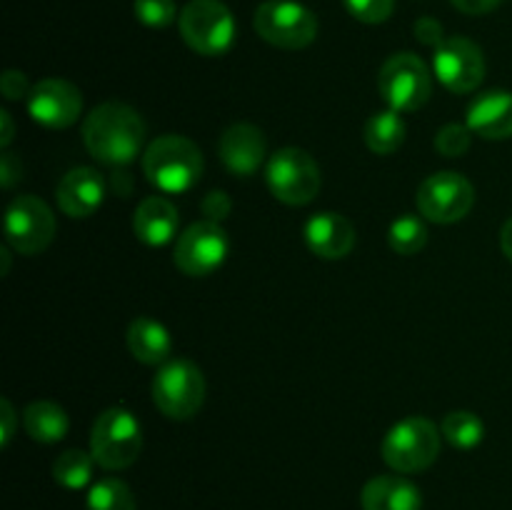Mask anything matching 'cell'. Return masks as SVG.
I'll list each match as a JSON object with an SVG mask.
<instances>
[{
  "instance_id": "cell-38",
  "label": "cell",
  "mask_w": 512,
  "mask_h": 510,
  "mask_svg": "<svg viewBox=\"0 0 512 510\" xmlns=\"http://www.w3.org/2000/svg\"><path fill=\"white\" fill-rule=\"evenodd\" d=\"M0 120H3V135H0V145H3V148H8L10 140H13V120H10L8 110H3V113H0Z\"/></svg>"
},
{
  "instance_id": "cell-2",
  "label": "cell",
  "mask_w": 512,
  "mask_h": 510,
  "mask_svg": "<svg viewBox=\"0 0 512 510\" xmlns=\"http://www.w3.org/2000/svg\"><path fill=\"white\" fill-rule=\"evenodd\" d=\"M143 170L163 193H185L203 175V153L183 135H160L145 148Z\"/></svg>"
},
{
  "instance_id": "cell-36",
  "label": "cell",
  "mask_w": 512,
  "mask_h": 510,
  "mask_svg": "<svg viewBox=\"0 0 512 510\" xmlns=\"http://www.w3.org/2000/svg\"><path fill=\"white\" fill-rule=\"evenodd\" d=\"M0 423H3V430H0V443H3L5 448V445L10 443V438H13V430H15V410L8 398L0 400Z\"/></svg>"
},
{
  "instance_id": "cell-31",
  "label": "cell",
  "mask_w": 512,
  "mask_h": 510,
  "mask_svg": "<svg viewBox=\"0 0 512 510\" xmlns=\"http://www.w3.org/2000/svg\"><path fill=\"white\" fill-rule=\"evenodd\" d=\"M203 213L208 215V220H213V223H220L223 218H228L230 215V208H233V203H230L228 193H223V190H213V193H208L203 198Z\"/></svg>"
},
{
  "instance_id": "cell-13",
  "label": "cell",
  "mask_w": 512,
  "mask_h": 510,
  "mask_svg": "<svg viewBox=\"0 0 512 510\" xmlns=\"http://www.w3.org/2000/svg\"><path fill=\"white\" fill-rule=\"evenodd\" d=\"M433 73L438 75L440 83L455 95L473 93L485 78V58L483 50L468 38H445L435 48L433 55Z\"/></svg>"
},
{
  "instance_id": "cell-21",
  "label": "cell",
  "mask_w": 512,
  "mask_h": 510,
  "mask_svg": "<svg viewBox=\"0 0 512 510\" xmlns=\"http://www.w3.org/2000/svg\"><path fill=\"white\" fill-rule=\"evenodd\" d=\"M125 340H128V350L133 353V358L145 365L168 363L170 350H173V338H170L168 328L145 315L130 323Z\"/></svg>"
},
{
  "instance_id": "cell-33",
  "label": "cell",
  "mask_w": 512,
  "mask_h": 510,
  "mask_svg": "<svg viewBox=\"0 0 512 510\" xmlns=\"http://www.w3.org/2000/svg\"><path fill=\"white\" fill-rule=\"evenodd\" d=\"M413 30H415V38H418L423 45H430V48H438V45L445 40L443 25H440L435 18H420Z\"/></svg>"
},
{
  "instance_id": "cell-29",
  "label": "cell",
  "mask_w": 512,
  "mask_h": 510,
  "mask_svg": "<svg viewBox=\"0 0 512 510\" xmlns=\"http://www.w3.org/2000/svg\"><path fill=\"white\" fill-rule=\"evenodd\" d=\"M470 138H473V130L468 125L460 123H450L443 125L435 135V150L445 158H460V155L468 153L470 148Z\"/></svg>"
},
{
  "instance_id": "cell-34",
  "label": "cell",
  "mask_w": 512,
  "mask_h": 510,
  "mask_svg": "<svg viewBox=\"0 0 512 510\" xmlns=\"http://www.w3.org/2000/svg\"><path fill=\"white\" fill-rule=\"evenodd\" d=\"M20 173H23L20 160L13 153H3V158H0V183H3V188H13L20 180Z\"/></svg>"
},
{
  "instance_id": "cell-18",
  "label": "cell",
  "mask_w": 512,
  "mask_h": 510,
  "mask_svg": "<svg viewBox=\"0 0 512 510\" xmlns=\"http://www.w3.org/2000/svg\"><path fill=\"white\" fill-rule=\"evenodd\" d=\"M465 125L488 140H505L512 135V93L490 90L475 98L468 108Z\"/></svg>"
},
{
  "instance_id": "cell-30",
  "label": "cell",
  "mask_w": 512,
  "mask_h": 510,
  "mask_svg": "<svg viewBox=\"0 0 512 510\" xmlns=\"http://www.w3.org/2000/svg\"><path fill=\"white\" fill-rule=\"evenodd\" d=\"M348 13L360 23H385L393 15L395 0H343Z\"/></svg>"
},
{
  "instance_id": "cell-3",
  "label": "cell",
  "mask_w": 512,
  "mask_h": 510,
  "mask_svg": "<svg viewBox=\"0 0 512 510\" xmlns=\"http://www.w3.org/2000/svg\"><path fill=\"white\" fill-rule=\"evenodd\" d=\"M143 450V428L125 408H108L98 415L90 433V453L105 470H123L138 460Z\"/></svg>"
},
{
  "instance_id": "cell-25",
  "label": "cell",
  "mask_w": 512,
  "mask_h": 510,
  "mask_svg": "<svg viewBox=\"0 0 512 510\" xmlns=\"http://www.w3.org/2000/svg\"><path fill=\"white\" fill-rule=\"evenodd\" d=\"M93 453L85 450H65L58 460L53 463V478L55 483L63 485L68 490H83L93 478Z\"/></svg>"
},
{
  "instance_id": "cell-12",
  "label": "cell",
  "mask_w": 512,
  "mask_h": 510,
  "mask_svg": "<svg viewBox=\"0 0 512 510\" xmlns=\"http://www.w3.org/2000/svg\"><path fill=\"white\" fill-rule=\"evenodd\" d=\"M228 235L220 228V223L213 220H198V223L188 225L183 233L178 235L175 243V265L183 270L190 278H205V275L215 273L220 265L228 258Z\"/></svg>"
},
{
  "instance_id": "cell-15",
  "label": "cell",
  "mask_w": 512,
  "mask_h": 510,
  "mask_svg": "<svg viewBox=\"0 0 512 510\" xmlns=\"http://www.w3.org/2000/svg\"><path fill=\"white\" fill-rule=\"evenodd\" d=\"M60 210L68 218H90L103 205L105 180L95 168H73L55 190Z\"/></svg>"
},
{
  "instance_id": "cell-27",
  "label": "cell",
  "mask_w": 512,
  "mask_h": 510,
  "mask_svg": "<svg viewBox=\"0 0 512 510\" xmlns=\"http://www.w3.org/2000/svg\"><path fill=\"white\" fill-rule=\"evenodd\" d=\"M388 243L395 253L400 255H415L425 248L428 243V228H425V220L418 215H400L398 220H393L388 230Z\"/></svg>"
},
{
  "instance_id": "cell-1",
  "label": "cell",
  "mask_w": 512,
  "mask_h": 510,
  "mask_svg": "<svg viewBox=\"0 0 512 510\" xmlns=\"http://www.w3.org/2000/svg\"><path fill=\"white\" fill-rule=\"evenodd\" d=\"M145 140V123L125 103H103L83 120V143L95 160L105 165H128L138 158Z\"/></svg>"
},
{
  "instance_id": "cell-5",
  "label": "cell",
  "mask_w": 512,
  "mask_h": 510,
  "mask_svg": "<svg viewBox=\"0 0 512 510\" xmlns=\"http://www.w3.org/2000/svg\"><path fill=\"white\" fill-rule=\"evenodd\" d=\"M178 28L188 48L208 58L228 53L235 40V18L220 0H190L180 10Z\"/></svg>"
},
{
  "instance_id": "cell-17",
  "label": "cell",
  "mask_w": 512,
  "mask_h": 510,
  "mask_svg": "<svg viewBox=\"0 0 512 510\" xmlns=\"http://www.w3.org/2000/svg\"><path fill=\"white\" fill-rule=\"evenodd\" d=\"M220 160L233 175H253L265 160V138L255 125L235 123L220 138Z\"/></svg>"
},
{
  "instance_id": "cell-20",
  "label": "cell",
  "mask_w": 512,
  "mask_h": 510,
  "mask_svg": "<svg viewBox=\"0 0 512 510\" xmlns=\"http://www.w3.org/2000/svg\"><path fill=\"white\" fill-rule=\"evenodd\" d=\"M133 230L145 245H153V248L168 245L178 233V210L168 198H160V195L145 198L135 208Z\"/></svg>"
},
{
  "instance_id": "cell-19",
  "label": "cell",
  "mask_w": 512,
  "mask_h": 510,
  "mask_svg": "<svg viewBox=\"0 0 512 510\" xmlns=\"http://www.w3.org/2000/svg\"><path fill=\"white\" fill-rule=\"evenodd\" d=\"M363 510H420L423 493L403 475H378L360 493Z\"/></svg>"
},
{
  "instance_id": "cell-23",
  "label": "cell",
  "mask_w": 512,
  "mask_h": 510,
  "mask_svg": "<svg viewBox=\"0 0 512 510\" xmlns=\"http://www.w3.org/2000/svg\"><path fill=\"white\" fill-rule=\"evenodd\" d=\"M365 145L378 155H390L405 143V120L398 110L388 108L370 115L365 123Z\"/></svg>"
},
{
  "instance_id": "cell-16",
  "label": "cell",
  "mask_w": 512,
  "mask_h": 510,
  "mask_svg": "<svg viewBox=\"0 0 512 510\" xmlns=\"http://www.w3.org/2000/svg\"><path fill=\"white\" fill-rule=\"evenodd\" d=\"M305 243L318 258L340 260L355 245V228L345 215L318 213L305 223Z\"/></svg>"
},
{
  "instance_id": "cell-22",
  "label": "cell",
  "mask_w": 512,
  "mask_h": 510,
  "mask_svg": "<svg viewBox=\"0 0 512 510\" xmlns=\"http://www.w3.org/2000/svg\"><path fill=\"white\" fill-rule=\"evenodd\" d=\"M25 433L38 443H58L68 435V413L58 403L50 400H35L23 410Z\"/></svg>"
},
{
  "instance_id": "cell-28",
  "label": "cell",
  "mask_w": 512,
  "mask_h": 510,
  "mask_svg": "<svg viewBox=\"0 0 512 510\" xmlns=\"http://www.w3.org/2000/svg\"><path fill=\"white\" fill-rule=\"evenodd\" d=\"M135 18L148 28H168L178 18L175 0H135Z\"/></svg>"
},
{
  "instance_id": "cell-6",
  "label": "cell",
  "mask_w": 512,
  "mask_h": 510,
  "mask_svg": "<svg viewBox=\"0 0 512 510\" xmlns=\"http://www.w3.org/2000/svg\"><path fill=\"white\" fill-rule=\"evenodd\" d=\"M153 400L170 420H190L205 403L203 370L185 358L160 365L153 380Z\"/></svg>"
},
{
  "instance_id": "cell-37",
  "label": "cell",
  "mask_w": 512,
  "mask_h": 510,
  "mask_svg": "<svg viewBox=\"0 0 512 510\" xmlns=\"http://www.w3.org/2000/svg\"><path fill=\"white\" fill-rule=\"evenodd\" d=\"M500 248L508 255V260H512V218L505 220L503 230H500Z\"/></svg>"
},
{
  "instance_id": "cell-9",
  "label": "cell",
  "mask_w": 512,
  "mask_h": 510,
  "mask_svg": "<svg viewBox=\"0 0 512 510\" xmlns=\"http://www.w3.org/2000/svg\"><path fill=\"white\" fill-rule=\"evenodd\" d=\"M265 180L270 193L285 205H308L323 183L315 158L300 148H283L270 155Z\"/></svg>"
},
{
  "instance_id": "cell-11",
  "label": "cell",
  "mask_w": 512,
  "mask_h": 510,
  "mask_svg": "<svg viewBox=\"0 0 512 510\" xmlns=\"http://www.w3.org/2000/svg\"><path fill=\"white\" fill-rule=\"evenodd\" d=\"M55 238V215L35 195H18L5 210V240L20 255H35Z\"/></svg>"
},
{
  "instance_id": "cell-24",
  "label": "cell",
  "mask_w": 512,
  "mask_h": 510,
  "mask_svg": "<svg viewBox=\"0 0 512 510\" xmlns=\"http://www.w3.org/2000/svg\"><path fill=\"white\" fill-rule=\"evenodd\" d=\"M443 430L445 440H448L453 448L458 450H473L483 443L485 438V423L470 410H453L443 418Z\"/></svg>"
},
{
  "instance_id": "cell-4",
  "label": "cell",
  "mask_w": 512,
  "mask_h": 510,
  "mask_svg": "<svg viewBox=\"0 0 512 510\" xmlns=\"http://www.w3.org/2000/svg\"><path fill=\"white\" fill-rule=\"evenodd\" d=\"M380 453L385 463L398 473H420L430 468L440 455V433L433 420L413 415L388 430Z\"/></svg>"
},
{
  "instance_id": "cell-8",
  "label": "cell",
  "mask_w": 512,
  "mask_h": 510,
  "mask_svg": "<svg viewBox=\"0 0 512 510\" xmlns=\"http://www.w3.org/2000/svg\"><path fill=\"white\" fill-rule=\"evenodd\" d=\"M378 88L385 103L398 113L420 110L433 95V78L415 53H395L383 63Z\"/></svg>"
},
{
  "instance_id": "cell-10",
  "label": "cell",
  "mask_w": 512,
  "mask_h": 510,
  "mask_svg": "<svg viewBox=\"0 0 512 510\" xmlns=\"http://www.w3.org/2000/svg\"><path fill=\"white\" fill-rule=\"evenodd\" d=\"M473 203V183L453 170L428 175L418 188V210L430 223H458L473 210Z\"/></svg>"
},
{
  "instance_id": "cell-35",
  "label": "cell",
  "mask_w": 512,
  "mask_h": 510,
  "mask_svg": "<svg viewBox=\"0 0 512 510\" xmlns=\"http://www.w3.org/2000/svg\"><path fill=\"white\" fill-rule=\"evenodd\" d=\"M450 3H453L455 8L465 15H485V13H490V10L498 8L503 0H450Z\"/></svg>"
},
{
  "instance_id": "cell-32",
  "label": "cell",
  "mask_w": 512,
  "mask_h": 510,
  "mask_svg": "<svg viewBox=\"0 0 512 510\" xmlns=\"http://www.w3.org/2000/svg\"><path fill=\"white\" fill-rule=\"evenodd\" d=\"M0 88H3V95L8 100L28 98L30 90H33L28 85V78L23 73H18V70H5L3 80H0Z\"/></svg>"
},
{
  "instance_id": "cell-7",
  "label": "cell",
  "mask_w": 512,
  "mask_h": 510,
  "mask_svg": "<svg viewBox=\"0 0 512 510\" xmlns=\"http://www.w3.org/2000/svg\"><path fill=\"white\" fill-rule=\"evenodd\" d=\"M255 33L265 43L283 50L308 48L318 38V18L295 0H265L253 15Z\"/></svg>"
},
{
  "instance_id": "cell-26",
  "label": "cell",
  "mask_w": 512,
  "mask_h": 510,
  "mask_svg": "<svg viewBox=\"0 0 512 510\" xmlns=\"http://www.w3.org/2000/svg\"><path fill=\"white\" fill-rule=\"evenodd\" d=\"M85 510H138L133 490L118 478H103L90 488Z\"/></svg>"
},
{
  "instance_id": "cell-14",
  "label": "cell",
  "mask_w": 512,
  "mask_h": 510,
  "mask_svg": "<svg viewBox=\"0 0 512 510\" xmlns=\"http://www.w3.org/2000/svg\"><path fill=\"white\" fill-rule=\"evenodd\" d=\"M80 110H83V95L68 80L45 78L35 83L28 95L30 118L43 128H70L73 123H78Z\"/></svg>"
}]
</instances>
